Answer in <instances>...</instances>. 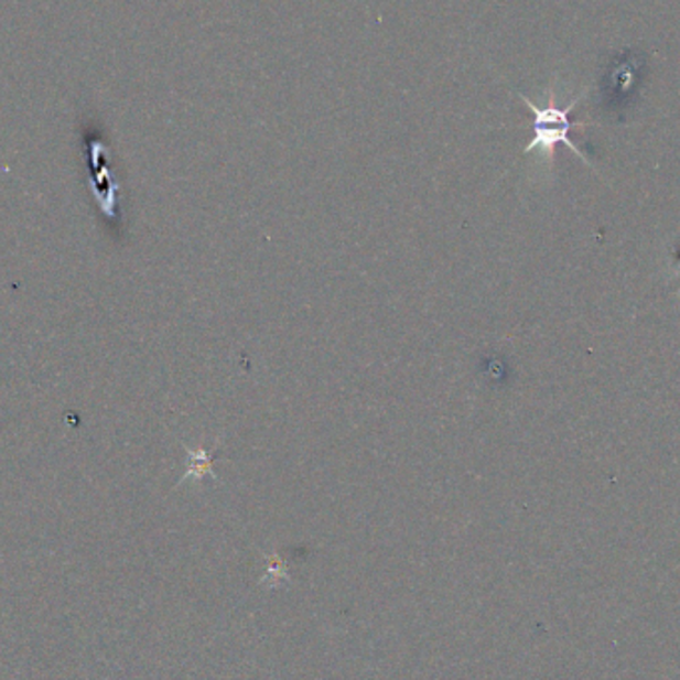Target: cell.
Instances as JSON below:
<instances>
[{"label": "cell", "mask_w": 680, "mask_h": 680, "mask_svg": "<svg viewBox=\"0 0 680 680\" xmlns=\"http://www.w3.org/2000/svg\"><path fill=\"white\" fill-rule=\"evenodd\" d=\"M521 100L528 104L529 110L533 114V140L528 143L526 153L533 152L536 148H541L543 152L548 153L549 160H551L553 153H555V145H558V143H565L568 148H571L573 152L578 153L579 158H583V160L587 162V158L579 152L578 145L571 142V138H569V132H571L573 128L585 126V123L571 122V120H569V114H571V110L575 108V104L578 102H571V106H568L565 110H559L558 106H555V96H553V91H549L548 108H538V106L531 102V100H528L526 96H521Z\"/></svg>", "instance_id": "1"}, {"label": "cell", "mask_w": 680, "mask_h": 680, "mask_svg": "<svg viewBox=\"0 0 680 680\" xmlns=\"http://www.w3.org/2000/svg\"><path fill=\"white\" fill-rule=\"evenodd\" d=\"M219 447L215 446L214 450H204V447H197V450H190L187 447V454H190V462H187V472H185V476L182 477V482L185 479H202L204 476H214L215 477V452H217Z\"/></svg>", "instance_id": "2"}]
</instances>
